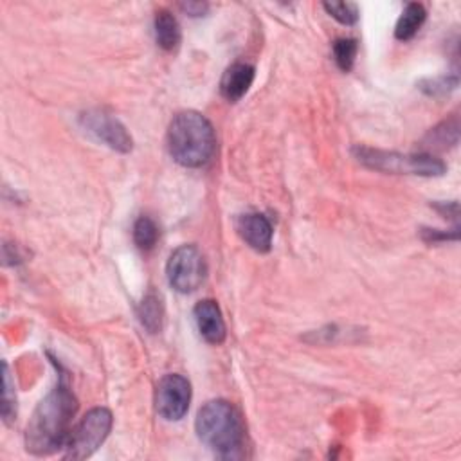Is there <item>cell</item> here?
<instances>
[{
	"instance_id": "7a4b0ae2",
	"label": "cell",
	"mask_w": 461,
	"mask_h": 461,
	"mask_svg": "<svg viewBox=\"0 0 461 461\" xmlns=\"http://www.w3.org/2000/svg\"><path fill=\"white\" fill-rule=\"evenodd\" d=\"M217 148L215 128L206 115L195 110L177 114L168 128V152L186 168L206 166Z\"/></svg>"
},
{
	"instance_id": "ac0fdd59",
	"label": "cell",
	"mask_w": 461,
	"mask_h": 461,
	"mask_svg": "<svg viewBox=\"0 0 461 461\" xmlns=\"http://www.w3.org/2000/svg\"><path fill=\"white\" fill-rule=\"evenodd\" d=\"M357 51H359V45H357V42L354 38H339V40H336V44H334V58H336V63H338V68L341 71L350 73L354 69Z\"/></svg>"
},
{
	"instance_id": "7c38bea8",
	"label": "cell",
	"mask_w": 461,
	"mask_h": 461,
	"mask_svg": "<svg viewBox=\"0 0 461 461\" xmlns=\"http://www.w3.org/2000/svg\"><path fill=\"white\" fill-rule=\"evenodd\" d=\"M457 141H459V119L457 115H452L450 119L434 126L424 138L422 154L433 155V152H445L456 147Z\"/></svg>"
},
{
	"instance_id": "52a82bcc",
	"label": "cell",
	"mask_w": 461,
	"mask_h": 461,
	"mask_svg": "<svg viewBox=\"0 0 461 461\" xmlns=\"http://www.w3.org/2000/svg\"><path fill=\"white\" fill-rule=\"evenodd\" d=\"M191 384L179 373L164 375L155 389V409L168 422H179L187 415Z\"/></svg>"
},
{
	"instance_id": "7402d4cb",
	"label": "cell",
	"mask_w": 461,
	"mask_h": 461,
	"mask_svg": "<svg viewBox=\"0 0 461 461\" xmlns=\"http://www.w3.org/2000/svg\"><path fill=\"white\" fill-rule=\"evenodd\" d=\"M424 240L425 242H445V240H457V231H452V233H441L438 229H424Z\"/></svg>"
},
{
	"instance_id": "8fae6325",
	"label": "cell",
	"mask_w": 461,
	"mask_h": 461,
	"mask_svg": "<svg viewBox=\"0 0 461 461\" xmlns=\"http://www.w3.org/2000/svg\"><path fill=\"white\" fill-rule=\"evenodd\" d=\"M254 82V68L249 63H233L231 68L226 69L222 82H220V92L229 103L240 101L250 89Z\"/></svg>"
},
{
	"instance_id": "2e32d148",
	"label": "cell",
	"mask_w": 461,
	"mask_h": 461,
	"mask_svg": "<svg viewBox=\"0 0 461 461\" xmlns=\"http://www.w3.org/2000/svg\"><path fill=\"white\" fill-rule=\"evenodd\" d=\"M3 418L8 425L13 424V420L17 418V397H15V385L12 380V371L8 362L3 364Z\"/></svg>"
},
{
	"instance_id": "d6986e66",
	"label": "cell",
	"mask_w": 461,
	"mask_h": 461,
	"mask_svg": "<svg viewBox=\"0 0 461 461\" xmlns=\"http://www.w3.org/2000/svg\"><path fill=\"white\" fill-rule=\"evenodd\" d=\"M322 8L343 26H354L359 20V8L354 3H324Z\"/></svg>"
},
{
	"instance_id": "44dd1931",
	"label": "cell",
	"mask_w": 461,
	"mask_h": 461,
	"mask_svg": "<svg viewBox=\"0 0 461 461\" xmlns=\"http://www.w3.org/2000/svg\"><path fill=\"white\" fill-rule=\"evenodd\" d=\"M179 6L189 17H204L210 12V4L206 3H182Z\"/></svg>"
},
{
	"instance_id": "3957f363",
	"label": "cell",
	"mask_w": 461,
	"mask_h": 461,
	"mask_svg": "<svg viewBox=\"0 0 461 461\" xmlns=\"http://www.w3.org/2000/svg\"><path fill=\"white\" fill-rule=\"evenodd\" d=\"M196 434L222 459H240L245 445V427L240 413L226 401H211L196 415Z\"/></svg>"
},
{
	"instance_id": "277c9868",
	"label": "cell",
	"mask_w": 461,
	"mask_h": 461,
	"mask_svg": "<svg viewBox=\"0 0 461 461\" xmlns=\"http://www.w3.org/2000/svg\"><path fill=\"white\" fill-rule=\"evenodd\" d=\"M355 159L375 171L393 175H418V177H441L447 166L441 159L431 154H399L385 152L370 147H355Z\"/></svg>"
},
{
	"instance_id": "9a60e30c",
	"label": "cell",
	"mask_w": 461,
	"mask_h": 461,
	"mask_svg": "<svg viewBox=\"0 0 461 461\" xmlns=\"http://www.w3.org/2000/svg\"><path fill=\"white\" fill-rule=\"evenodd\" d=\"M138 315L148 334H159L163 330V321H164V308L161 298L154 292L147 294L138 308Z\"/></svg>"
},
{
	"instance_id": "ba28073f",
	"label": "cell",
	"mask_w": 461,
	"mask_h": 461,
	"mask_svg": "<svg viewBox=\"0 0 461 461\" xmlns=\"http://www.w3.org/2000/svg\"><path fill=\"white\" fill-rule=\"evenodd\" d=\"M80 123L89 134L115 152L128 154L134 148V139L128 134L124 124L105 110H87L80 115Z\"/></svg>"
},
{
	"instance_id": "e0dca14e",
	"label": "cell",
	"mask_w": 461,
	"mask_h": 461,
	"mask_svg": "<svg viewBox=\"0 0 461 461\" xmlns=\"http://www.w3.org/2000/svg\"><path fill=\"white\" fill-rule=\"evenodd\" d=\"M159 240V227L150 217L138 219L134 226V242L141 250H152Z\"/></svg>"
},
{
	"instance_id": "ffe728a7",
	"label": "cell",
	"mask_w": 461,
	"mask_h": 461,
	"mask_svg": "<svg viewBox=\"0 0 461 461\" xmlns=\"http://www.w3.org/2000/svg\"><path fill=\"white\" fill-rule=\"evenodd\" d=\"M459 80L457 76H438V78H427L420 82V89L433 98H443L450 94L457 87Z\"/></svg>"
},
{
	"instance_id": "5b68a950",
	"label": "cell",
	"mask_w": 461,
	"mask_h": 461,
	"mask_svg": "<svg viewBox=\"0 0 461 461\" xmlns=\"http://www.w3.org/2000/svg\"><path fill=\"white\" fill-rule=\"evenodd\" d=\"M112 413L107 408H96L89 411L82 422L73 429L69 441H68V452L65 457L68 459H87L91 457L108 438L112 429Z\"/></svg>"
},
{
	"instance_id": "30bf717a",
	"label": "cell",
	"mask_w": 461,
	"mask_h": 461,
	"mask_svg": "<svg viewBox=\"0 0 461 461\" xmlns=\"http://www.w3.org/2000/svg\"><path fill=\"white\" fill-rule=\"evenodd\" d=\"M193 315H195V322H196V328H199L201 336L210 345L219 346L226 341L227 328H226V321L222 317V312H220V306L217 305V301L204 299L201 303H196Z\"/></svg>"
},
{
	"instance_id": "6da1fadb",
	"label": "cell",
	"mask_w": 461,
	"mask_h": 461,
	"mask_svg": "<svg viewBox=\"0 0 461 461\" xmlns=\"http://www.w3.org/2000/svg\"><path fill=\"white\" fill-rule=\"evenodd\" d=\"M76 411L78 401L75 393L68 382L60 380L58 385L36 406L28 424V452L33 456H49L68 445Z\"/></svg>"
},
{
	"instance_id": "5bb4252c",
	"label": "cell",
	"mask_w": 461,
	"mask_h": 461,
	"mask_svg": "<svg viewBox=\"0 0 461 461\" xmlns=\"http://www.w3.org/2000/svg\"><path fill=\"white\" fill-rule=\"evenodd\" d=\"M425 19H427V12L422 4L418 3L408 4L397 22V28H394V36H397V40L401 42L411 40L420 31Z\"/></svg>"
},
{
	"instance_id": "4fadbf2b",
	"label": "cell",
	"mask_w": 461,
	"mask_h": 461,
	"mask_svg": "<svg viewBox=\"0 0 461 461\" xmlns=\"http://www.w3.org/2000/svg\"><path fill=\"white\" fill-rule=\"evenodd\" d=\"M154 28H155V40L159 44L161 49L164 51H175L180 44V26L177 22V19L166 12V10H161L155 17V22H154Z\"/></svg>"
},
{
	"instance_id": "9c48e42d",
	"label": "cell",
	"mask_w": 461,
	"mask_h": 461,
	"mask_svg": "<svg viewBox=\"0 0 461 461\" xmlns=\"http://www.w3.org/2000/svg\"><path fill=\"white\" fill-rule=\"evenodd\" d=\"M238 234L242 240L256 252L266 254L273 247V224L269 222L267 217H263L259 213H247L238 219L236 224Z\"/></svg>"
},
{
	"instance_id": "8992f818",
	"label": "cell",
	"mask_w": 461,
	"mask_h": 461,
	"mask_svg": "<svg viewBox=\"0 0 461 461\" xmlns=\"http://www.w3.org/2000/svg\"><path fill=\"white\" fill-rule=\"evenodd\" d=\"M206 259L195 245L175 249L168 259L166 274L170 285L180 294H191L206 280Z\"/></svg>"
}]
</instances>
